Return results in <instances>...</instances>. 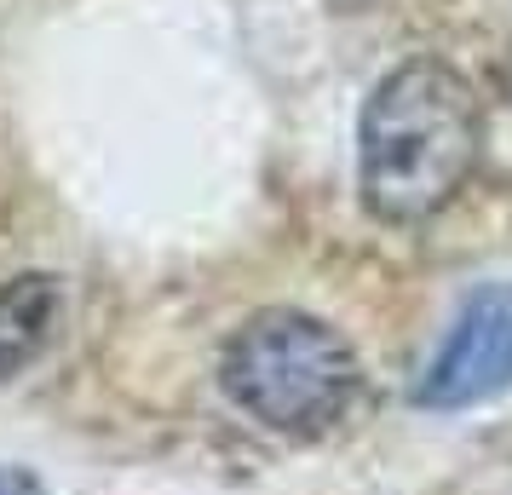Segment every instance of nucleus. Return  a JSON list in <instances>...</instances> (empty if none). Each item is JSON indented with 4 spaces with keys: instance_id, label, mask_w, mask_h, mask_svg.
Instances as JSON below:
<instances>
[{
    "instance_id": "nucleus-5",
    "label": "nucleus",
    "mask_w": 512,
    "mask_h": 495,
    "mask_svg": "<svg viewBox=\"0 0 512 495\" xmlns=\"http://www.w3.org/2000/svg\"><path fill=\"white\" fill-rule=\"evenodd\" d=\"M0 495H47L29 472H0Z\"/></svg>"
},
{
    "instance_id": "nucleus-2",
    "label": "nucleus",
    "mask_w": 512,
    "mask_h": 495,
    "mask_svg": "<svg viewBox=\"0 0 512 495\" xmlns=\"http://www.w3.org/2000/svg\"><path fill=\"white\" fill-rule=\"evenodd\" d=\"M225 392H231L265 432L282 438H317L334 421H346L357 398V352L346 334L328 329L323 317L294 306L254 311L225 346Z\"/></svg>"
},
{
    "instance_id": "nucleus-3",
    "label": "nucleus",
    "mask_w": 512,
    "mask_h": 495,
    "mask_svg": "<svg viewBox=\"0 0 512 495\" xmlns=\"http://www.w3.org/2000/svg\"><path fill=\"white\" fill-rule=\"evenodd\" d=\"M512 386V283H489L461 306L455 329L443 334L438 357L420 369V409H472Z\"/></svg>"
},
{
    "instance_id": "nucleus-4",
    "label": "nucleus",
    "mask_w": 512,
    "mask_h": 495,
    "mask_svg": "<svg viewBox=\"0 0 512 495\" xmlns=\"http://www.w3.org/2000/svg\"><path fill=\"white\" fill-rule=\"evenodd\" d=\"M64 317V294L58 277L47 271H24L12 283H0V375H18L52 346Z\"/></svg>"
},
{
    "instance_id": "nucleus-1",
    "label": "nucleus",
    "mask_w": 512,
    "mask_h": 495,
    "mask_svg": "<svg viewBox=\"0 0 512 495\" xmlns=\"http://www.w3.org/2000/svg\"><path fill=\"white\" fill-rule=\"evenodd\" d=\"M484 144L478 93L443 58H409L380 75L357 116V190L386 225H420L443 213L472 179Z\"/></svg>"
}]
</instances>
